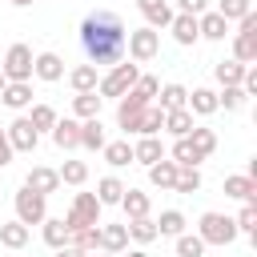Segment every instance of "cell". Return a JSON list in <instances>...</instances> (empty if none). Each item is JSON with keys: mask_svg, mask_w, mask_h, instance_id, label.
Masks as SVG:
<instances>
[{"mask_svg": "<svg viewBox=\"0 0 257 257\" xmlns=\"http://www.w3.org/2000/svg\"><path fill=\"white\" fill-rule=\"evenodd\" d=\"M56 257H88V253H84V249H76V245H60V249H56Z\"/></svg>", "mask_w": 257, "mask_h": 257, "instance_id": "obj_50", "label": "cell"}, {"mask_svg": "<svg viewBox=\"0 0 257 257\" xmlns=\"http://www.w3.org/2000/svg\"><path fill=\"white\" fill-rule=\"evenodd\" d=\"M108 141H104V124H100V116H92V120H80V149H92V153H100Z\"/></svg>", "mask_w": 257, "mask_h": 257, "instance_id": "obj_20", "label": "cell"}, {"mask_svg": "<svg viewBox=\"0 0 257 257\" xmlns=\"http://www.w3.org/2000/svg\"><path fill=\"white\" fill-rule=\"evenodd\" d=\"M120 197H124V185L116 177H100L96 181V201L100 205H120Z\"/></svg>", "mask_w": 257, "mask_h": 257, "instance_id": "obj_35", "label": "cell"}, {"mask_svg": "<svg viewBox=\"0 0 257 257\" xmlns=\"http://www.w3.org/2000/svg\"><path fill=\"white\" fill-rule=\"evenodd\" d=\"M24 185H28L32 193L48 197V193H56V189H60V173H56V169H48V165H36V169L24 177Z\"/></svg>", "mask_w": 257, "mask_h": 257, "instance_id": "obj_11", "label": "cell"}, {"mask_svg": "<svg viewBox=\"0 0 257 257\" xmlns=\"http://www.w3.org/2000/svg\"><path fill=\"white\" fill-rule=\"evenodd\" d=\"M128 257H149V253L145 249H128Z\"/></svg>", "mask_w": 257, "mask_h": 257, "instance_id": "obj_51", "label": "cell"}, {"mask_svg": "<svg viewBox=\"0 0 257 257\" xmlns=\"http://www.w3.org/2000/svg\"><path fill=\"white\" fill-rule=\"evenodd\" d=\"M173 161H177L181 169H197L205 157H201V153L189 145V137H177V145H173Z\"/></svg>", "mask_w": 257, "mask_h": 257, "instance_id": "obj_33", "label": "cell"}, {"mask_svg": "<svg viewBox=\"0 0 257 257\" xmlns=\"http://www.w3.org/2000/svg\"><path fill=\"white\" fill-rule=\"evenodd\" d=\"M197 237H201L205 245H229V241H237V225H233V217H225V213H201Z\"/></svg>", "mask_w": 257, "mask_h": 257, "instance_id": "obj_4", "label": "cell"}, {"mask_svg": "<svg viewBox=\"0 0 257 257\" xmlns=\"http://www.w3.org/2000/svg\"><path fill=\"white\" fill-rule=\"evenodd\" d=\"M233 225H237V233H257V205H241V213L233 217Z\"/></svg>", "mask_w": 257, "mask_h": 257, "instance_id": "obj_46", "label": "cell"}, {"mask_svg": "<svg viewBox=\"0 0 257 257\" xmlns=\"http://www.w3.org/2000/svg\"><path fill=\"white\" fill-rule=\"evenodd\" d=\"M96 237H100V253H124L128 249V229L124 225H104L100 221V229H96Z\"/></svg>", "mask_w": 257, "mask_h": 257, "instance_id": "obj_12", "label": "cell"}, {"mask_svg": "<svg viewBox=\"0 0 257 257\" xmlns=\"http://www.w3.org/2000/svg\"><path fill=\"white\" fill-rule=\"evenodd\" d=\"M197 36H205V40H225V36H229V20H221L217 12H201V16H197Z\"/></svg>", "mask_w": 257, "mask_h": 257, "instance_id": "obj_18", "label": "cell"}, {"mask_svg": "<svg viewBox=\"0 0 257 257\" xmlns=\"http://www.w3.org/2000/svg\"><path fill=\"white\" fill-rule=\"evenodd\" d=\"M225 197L233 201H245V205H257V181L237 173V177H225Z\"/></svg>", "mask_w": 257, "mask_h": 257, "instance_id": "obj_13", "label": "cell"}, {"mask_svg": "<svg viewBox=\"0 0 257 257\" xmlns=\"http://www.w3.org/2000/svg\"><path fill=\"white\" fill-rule=\"evenodd\" d=\"M100 201H96V193H76L72 197V209L60 217L64 221V229L68 233H76V229H92V225H100Z\"/></svg>", "mask_w": 257, "mask_h": 257, "instance_id": "obj_2", "label": "cell"}, {"mask_svg": "<svg viewBox=\"0 0 257 257\" xmlns=\"http://www.w3.org/2000/svg\"><path fill=\"white\" fill-rule=\"evenodd\" d=\"M100 96L96 92H76L72 96V112H76V120H92V116H100Z\"/></svg>", "mask_w": 257, "mask_h": 257, "instance_id": "obj_27", "label": "cell"}, {"mask_svg": "<svg viewBox=\"0 0 257 257\" xmlns=\"http://www.w3.org/2000/svg\"><path fill=\"white\" fill-rule=\"evenodd\" d=\"M4 84H8V80H4V72H0V92H4Z\"/></svg>", "mask_w": 257, "mask_h": 257, "instance_id": "obj_53", "label": "cell"}, {"mask_svg": "<svg viewBox=\"0 0 257 257\" xmlns=\"http://www.w3.org/2000/svg\"><path fill=\"white\" fill-rule=\"evenodd\" d=\"M165 128V112L157 108V104H149L145 112H141V128H137V137H157Z\"/></svg>", "mask_w": 257, "mask_h": 257, "instance_id": "obj_36", "label": "cell"}, {"mask_svg": "<svg viewBox=\"0 0 257 257\" xmlns=\"http://www.w3.org/2000/svg\"><path fill=\"white\" fill-rule=\"evenodd\" d=\"M0 245H4V249H24V245H28V225L4 221V225H0Z\"/></svg>", "mask_w": 257, "mask_h": 257, "instance_id": "obj_29", "label": "cell"}, {"mask_svg": "<svg viewBox=\"0 0 257 257\" xmlns=\"http://www.w3.org/2000/svg\"><path fill=\"white\" fill-rule=\"evenodd\" d=\"M177 8L185 16H201V12H209V0H177Z\"/></svg>", "mask_w": 257, "mask_h": 257, "instance_id": "obj_48", "label": "cell"}, {"mask_svg": "<svg viewBox=\"0 0 257 257\" xmlns=\"http://www.w3.org/2000/svg\"><path fill=\"white\" fill-rule=\"evenodd\" d=\"M8 161H12V145H8V133L0 128V169H4Z\"/></svg>", "mask_w": 257, "mask_h": 257, "instance_id": "obj_49", "label": "cell"}, {"mask_svg": "<svg viewBox=\"0 0 257 257\" xmlns=\"http://www.w3.org/2000/svg\"><path fill=\"white\" fill-rule=\"evenodd\" d=\"M0 100H4L8 108H28V104H32V84H4Z\"/></svg>", "mask_w": 257, "mask_h": 257, "instance_id": "obj_32", "label": "cell"}, {"mask_svg": "<svg viewBox=\"0 0 257 257\" xmlns=\"http://www.w3.org/2000/svg\"><path fill=\"white\" fill-rule=\"evenodd\" d=\"M40 237H44V245H48V249L68 245V229H64V221H60V217H44V221H40Z\"/></svg>", "mask_w": 257, "mask_h": 257, "instance_id": "obj_26", "label": "cell"}, {"mask_svg": "<svg viewBox=\"0 0 257 257\" xmlns=\"http://www.w3.org/2000/svg\"><path fill=\"white\" fill-rule=\"evenodd\" d=\"M124 40H128V32H124L120 16L108 12V8H96V12H88L80 20V48H84L92 68L120 64L124 60Z\"/></svg>", "mask_w": 257, "mask_h": 257, "instance_id": "obj_1", "label": "cell"}, {"mask_svg": "<svg viewBox=\"0 0 257 257\" xmlns=\"http://www.w3.org/2000/svg\"><path fill=\"white\" fill-rule=\"evenodd\" d=\"M177 257H205V241L197 233H181L177 237Z\"/></svg>", "mask_w": 257, "mask_h": 257, "instance_id": "obj_43", "label": "cell"}, {"mask_svg": "<svg viewBox=\"0 0 257 257\" xmlns=\"http://www.w3.org/2000/svg\"><path fill=\"white\" fill-rule=\"evenodd\" d=\"M32 76H40V80H60L64 76V60L56 56V52H40V56H32Z\"/></svg>", "mask_w": 257, "mask_h": 257, "instance_id": "obj_15", "label": "cell"}, {"mask_svg": "<svg viewBox=\"0 0 257 257\" xmlns=\"http://www.w3.org/2000/svg\"><path fill=\"white\" fill-rule=\"evenodd\" d=\"M56 173H60V185H84L88 181V165L84 161H64Z\"/></svg>", "mask_w": 257, "mask_h": 257, "instance_id": "obj_39", "label": "cell"}, {"mask_svg": "<svg viewBox=\"0 0 257 257\" xmlns=\"http://www.w3.org/2000/svg\"><path fill=\"white\" fill-rule=\"evenodd\" d=\"M4 133H8V145H12V153H32V149L40 145V133L32 128V120H28V116H16V120H12Z\"/></svg>", "mask_w": 257, "mask_h": 257, "instance_id": "obj_9", "label": "cell"}, {"mask_svg": "<svg viewBox=\"0 0 257 257\" xmlns=\"http://www.w3.org/2000/svg\"><path fill=\"white\" fill-rule=\"evenodd\" d=\"M68 84H72V92H96L100 76H96V68H92V64H76V68L68 72Z\"/></svg>", "mask_w": 257, "mask_h": 257, "instance_id": "obj_22", "label": "cell"}, {"mask_svg": "<svg viewBox=\"0 0 257 257\" xmlns=\"http://www.w3.org/2000/svg\"><path fill=\"white\" fill-rule=\"evenodd\" d=\"M189 145H193L201 157H209V153L217 149V133H213V128H205V124H193V133H189Z\"/></svg>", "mask_w": 257, "mask_h": 257, "instance_id": "obj_38", "label": "cell"}, {"mask_svg": "<svg viewBox=\"0 0 257 257\" xmlns=\"http://www.w3.org/2000/svg\"><path fill=\"white\" fill-rule=\"evenodd\" d=\"M245 100H249V96L241 92V84H233V88H221V92H217V108H225V112H237Z\"/></svg>", "mask_w": 257, "mask_h": 257, "instance_id": "obj_41", "label": "cell"}, {"mask_svg": "<svg viewBox=\"0 0 257 257\" xmlns=\"http://www.w3.org/2000/svg\"><path fill=\"white\" fill-rule=\"evenodd\" d=\"M12 205H16V221H20V225H40V221L48 217V197L32 193L28 185H20V189H16Z\"/></svg>", "mask_w": 257, "mask_h": 257, "instance_id": "obj_5", "label": "cell"}, {"mask_svg": "<svg viewBox=\"0 0 257 257\" xmlns=\"http://www.w3.org/2000/svg\"><path fill=\"white\" fill-rule=\"evenodd\" d=\"M120 209H124V217H128V221H137V217H149V193H141V189H124V197H120Z\"/></svg>", "mask_w": 257, "mask_h": 257, "instance_id": "obj_25", "label": "cell"}, {"mask_svg": "<svg viewBox=\"0 0 257 257\" xmlns=\"http://www.w3.org/2000/svg\"><path fill=\"white\" fill-rule=\"evenodd\" d=\"M149 104H153L149 96H141L137 88H128V92L116 100V124H120L124 133H137V128H141V112H145Z\"/></svg>", "mask_w": 257, "mask_h": 257, "instance_id": "obj_8", "label": "cell"}, {"mask_svg": "<svg viewBox=\"0 0 257 257\" xmlns=\"http://www.w3.org/2000/svg\"><path fill=\"white\" fill-rule=\"evenodd\" d=\"M28 120H32V128H36V133H44V128L52 133V124H56L60 116H56V108H52V104H32V116H28Z\"/></svg>", "mask_w": 257, "mask_h": 257, "instance_id": "obj_40", "label": "cell"}, {"mask_svg": "<svg viewBox=\"0 0 257 257\" xmlns=\"http://www.w3.org/2000/svg\"><path fill=\"white\" fill-rule=\"evenodd\" d=\"M100 153H104V161H108L112 169H124V165H133V145H128V141H112V145H104Z\"/></svg>", "mask_w": 257, "mask_h": 257, "instance_id": "obj_34", "label": "cell"}, {"mask_svg": "<svg viewBox=\"0 0 257 257\" xmlns=\"http://www.w3.org/2000/svg\"><path fill=\"white\" fill-rule=\"evenodd\" d=\"M8 4H16V8H24V4H32V0H8Z\"/></svg>", "mask_w": 257, "mask_h": 257, "instance_id": "obj_52", "label": "cell"}, {"mask_svg": "<svg viewBox=\"0 0 257 257\" xmlns=\"http://www.w3.org/2000/svg\"><path fill=\"white\" fill-rule=\"evenodd\" d=\"M124 48H128V56H133L137 64H149V60H157V52H161V32H153L149 24H145V28H133L128 40H124Z\"/></svg>", "mask_w": 257, "mask_h": 257, "instance_id": "obj_7", "label": "cell"}, {"mask_svg": "<svg viewBox=\"0 0 257 257\" xmlns=\"http://www.w3.org/2000/svg\"><path fill=\"white\" fill-rule=\"evenodd\" d=\"M157 96H161V104H157L161 112H177V108H185V100H189V88H181V84H165Z\"/></svg>", "mask_w": 257, "mask_h": 257, "instance_id": "obj_30", "label": "cell"}, {"mask_svg": "<svg viewBox=\"0 0 257 257\" xmlns=\"http://www.w3.org/2000/svg\"><path fill=\"white\" fill-rule=\"evenodd\" d=\"M96 229H100V225H92V229H76V233H68V245H76V249H84V253H92V249H100V237H96Z\"/></svg>", "mask_w": 257, "mask_h": 257, "instance_id": "obj_42", "label": "cell"}, {"mask_svg": "<svg viewBox=\"0 0 257 257\" xmlns=\"http://www.w3.org/2000/svg\"><path fill=\"white\" fill-rule=\"evenodd\" d=\"M177 173H181L177 161H157V165L149 169V181H153V189H173V185H177Z\"/></svg>", "mask_w": 257, "mask_h": 257, "instance_id": "obj_24", "label": "cell"}, {"mask_svg": "<svg viewBox=\"0 0 257 257\" xmlns=\"http://www.w3.org/2000/svg\"><path fill=\"white\" fill-rule=\"evenodd\" d=\"M233 60L245 68L257 64V32H233Z\"/></svg>", "mask_w": 257, "mask_h": 257, "instance_id": "obj_14", "label": "cell"}, {"mask_svg": "<svg viewBox=\"0 0 257 257\" xmlns=\"http://www.w3.org/2000/svg\"><path fill=\"white\" fill-rule=\"evenodd\" d=\"M185 108L197 112V116H209V112H217V92L213 88H193L189 100H185Z\"/></svg>", "mask_w": 257, "mask_h": 257, "instance_id": "obj_23", "label": "cell"}, {"mask_svg": "<svg viewBox=\"0 0 257 257\" xmlns=\"http://www.w3.org/2000/svg\"><path fill=\"white\" fill-rule=\"evenodd\" d=\"M213 76H217V84H221V88H233V84H241V80H245V64H237L233 56H229V60H217Z\"/></svg>", "mask_w": 257, "mask_h": 257, "instance_id": "obj_21", "label": "cell"}, {"mask_svg": "<svg viewBox=\"0 0 257 257\" xmlns=\"http://www.w3.org/2000/svg\"><path fill=\"white\" fill-rule=\"evenodd\" d=\"M169 32H173V40H177V44H185V48L201 40V36H197V16H185V12H177V16H173Z\"/></svg>", "mask_w": 257, "mask_h": 257, "instance_id": "obj_19", "label": "cell"}, {"mask_svg": "<svg viewBox=\"0 0 257 257\" xmlns=\"http://www.w3.org/2000/svg\"><path fill=\"white\" fill-rule=\"evenodd\" d=\"M133 88H137L141 96H149V100H153V96L161 92V80H157V76H137V84H133Z\"/></svg>", "mask_w": 257, "mask_h": 257, "instance_id": "obj_47", "label": "cell"}, {"mask_svg": "<svg viewBox=\"0 0 257 257\" xmlns=\"http://www.w3.org/2000/svg\"><path fill=\"white\" fill-rule=\"evenodd\" d=\"M96 257H116V253H96Z\"/></svg>", "mask_w": 257, "mask_h": 257, "instance_id": "obj_54", "label": "cell"}, {"mask_svg": "<svg viewBox=\"0 0 257 257\" xmlns=\"http://www.w3.org/2000/svg\"><path fill=\"white\" fill-rule=\"evenodd\" d=\"M165 128H169L173 137H189V133H193V112H189V108L165 112Z\"/></svg>", "mask_w": 257, "mask_h": 257, "instance_id": "obj_37", "label": "cell"}, {"mask_svg": "<svg viewBox=\"0 0 257 257\" xmlns=\"http://www.w3.org/2000/svg\"><path fill=\"white\" fill-rule=\"evenodd\" d=\"M52 141H56V149H80V120L76 116L56 120L52 124Z\"/></svg>", "mask_w": 257, "mask_h": 257, "instance_id": "obj_16", "label": "cell"}, {"mask_svg": "<svg viewBox=\"0 0 257 257\" xmlns=\"http://www.w3.org/2000/svg\"><path fill=\"white\" fill-rule=\"evenodd\" d=\"M0 72H4L8 84H28L32 80V48L28 44H12L4 64H0Z\"/></svg>", "mask_w": 257, "mask_h": 257, "instance_id": "obj_6", "label": "cell"}, {"mask_svg": "<svg viewBox=\"0 0 257 257\" xmlns=\"http://www.w3.org/2000/svg\"><path fill=\"white\" fill-rule=\"evenodd\" d=\"M124 229H128V241H137V245H149V241H157V221H153V217L124 221Z\"/></svg>", "mask_w": 257, "mask_h": 257, "instance_id": "obj_28", "label": "cell"}, {"mask_svg": "<svg viewBox=\"0 0 257 257\" xmlns=\"http://www.w3.org/2000/svg\"><path fill=\"white\" fill-rule=\"evenodd\" d=\"M185 233V213L181 209H165L157 221V237H181Z\"/></svg>", "mask_w": 257, "mask_h": 257, "instance_id": "obj_31", "label": "cell"}, {"mask_svg": "<svg viewBox=\"0 0 257 257\" xmlns=\"http://www.w3.org/2000/svg\"><path fill=\"white\" fill-rule=\"evenodd\" d=\"M133 161H141L145 169H153L157 161H165V145H161V137H141V141L133 145Z\"/></svg>", "mask_w": 257, "mask_h": 257, "instance_id": "obj_17", "label": "cell"}, {"mask_svg": "<svg viewBox=\"0 0 257 257\" xmlns=\"http://www.w3.org/2000/svg\"><path fill=\"white\" fill-rule=\"evenodd\" d=\"M197 189H201V173H197V169H181L173 193H185V197H189V193H197Z\"/></svg>", "mask_w": 257, "mask_h": 257, "instance_id": "obj_45", "label": "cell"}, {"mask_svg": "<svg viewBox=\"0 0 257 257\" xmlns=\"http://www.w3.org/2000/svg\"><path fill=\"white\" fill-rule=\"evenodd\" d=\"M245 12H253L249 0H217V16L221 20H241Z\"/></svg>", "mask_w": 257, "mask_h": 257, "instance_id": "obj_44", "label": "cell"}, {"mask_svg": "<svg viewBox=\"0 0 257 257\" xmlns=\"http://www.w3.org/2000/svg\"><path fill=\"white\" fill-rule=\"evenodd\" d=\"M137 76H141V68H137V64H128V60H120V64H112V68L100 76L96 96H100V100H104V96H116V100H120V96L137 84Z\"/></svg>", "mask_w": 257, "mask_h": 257, "instance_id": "obj_3", "label": "cell"}, {"mask_svg": "<svg viewBox=\"0 0 257 257\" xmlns=\"http://www.w3.org/2000/svg\"><path fill=\"white\" fill-rule=\"evenodd\" d=\"M137 8H141V16H145V24L157 32V28H169L173 24V8H169V0H137Z\"/></svg>", "mask_w": 257, "mask_h": 257, "instance_id": "obj_10", "label": "cell"}]
</instances>
